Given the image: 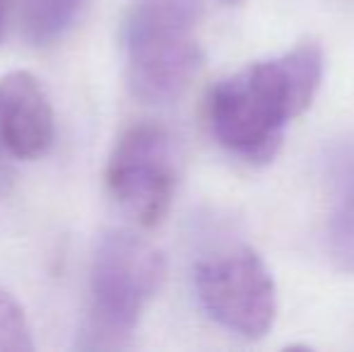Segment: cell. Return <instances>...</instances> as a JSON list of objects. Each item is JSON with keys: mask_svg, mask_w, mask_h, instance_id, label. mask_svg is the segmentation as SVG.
<instances>
[{"mask_svg": "<svg viewBox=\"0 0 354 352\" xmlns=\"http://www.w3.org/2000/svg\"><path fill=\"white\" fill-rule=\"evenodd\" d=\"M321 80L323 51L313 41L232 73L207 94L214 140L248 165H268L289 123L311 106Z\"/></svg>", "mask_w": 354, "mask_h": 352, "instance_id": "6da1fadb", "label": "cell"}, {"mask_svg": "<svg viewBox=\"0 0 354 352\" xmlns=\"http://www.w3.org/2000/svg\"><path fill=\"white\" fill-rule=\"evenodd\" d=\"M167 277L164 254L147 239L126 230L99 237L89 268V309L77 333L80 350H123L145 306Z\"/></svg>", "mask_w": 354, "mask_h": 352, "instance_id": "7a4b0ae2", "label": "cell"}, {"mask_svg": "<svg viewBox=\"0 0 354 352\" xmlns=\"http://www.w3.org/2000/svg\"><path fill=\"white\" fill-rule=\"evenodd\" d=\"M203 0H133L123 22L126 80L145 104H171L201 71Z\"/></svg>", "mask_w": 354, "mask_h": 352, "instance_id": "3957f363", "label": "cell"}, {"mask_svg": "<svg viewBox=\"0 0 354 352\" xmlns=\"http://www.w3.org/2000/svg\"><path fill=\"white\" fill-rule=\"evenodd\" d=\"M193 285L205 314L241 338L258 340L275 324V282L251 246L229 244L203 256Z\"/></svg>", "mask_w": 354, "mask_h": 352, "instance_id": "277c9868", "label": "cell"}, {"mask_svg": "<svg viewBox=\"0 0 354 352\" xmlns=\"http://www.w3.org/2000/svg\"><path fill=\"white\" fill-rule=\"evenodd\" d=\"M106 186L138 225L157 227L176 191V155L167 128L149 121L126 128L109 157Z\"/></svg>", "mask_w": 354, "mask_h": 352, "instance_id": "5b68a950", "label": "cell"}, {"mask_svg": "<svg viewBox=\"0 0 354 352\" xmlns=\"http://www.w3.org/2000/svg\"><path fill=\"white\" fill-rule=\"evenodd\" d=\"M53 109L41 82L27 71L0 77V140L17 160H39L53 145Z\"/></svg>", "mask_w": 354, "mask_h": 352, "instance_id": "8992f818", "label": "cell"}, {"mask_svg": "<svg viewBox=\"0 0 354 352\" xmlns=\"http://www.w3.org/2000/svg\"><path fill=\"white\" fill-rule=\"evenodd\" d=\"M328 249L342 270H354V145L337 147L328 157Z\"/></svg>", "mask_w": 354, "mask_h": 352, "instance_id": "52a82bcc", "label": "cell"}, {"mask_svg": "<svg viewBox=\"0 0 354 352\" xmlns=\"http://www.w3.org/2000/svg\"><path fill=\"white\" fill-rule=\"evenodd\" d=\"M87 0H22V29L34 46L58 41L82 15Z\"/></svg>", "mask_w": 354, "mask_h": 352, "instance_id": "ba28073f", "label": "cell"}, {"mask_svg": "<svg viewBox=\"0 0 354 352\" xmlns=\"http://www.w3.org/2000/svg\"><path fill=\"white\" fill-rule=\"evenodd\" d=\"M34 350L32 328L24 309L0 290V352H27Z\"/></svg>", "mask_w": 354, "mask_h": 352, "instance_id": "9c48e42d", "label": "cell"}, {"mask_svg": "<svg viewBox=\"0 0 354 352\" xmlns=\"http://www.w3.org/2000/svg\"><path fill=\"white\" fill-rule=\"evenodd\" d=\"M10 152L5 150L3 140H0V198L8 196V191L12 188V181H15V172H12V165L8 160Z\"/></svg>", "mask_w": 354, "mask_h": 352, "instance_id": "30bf717a", "label": "cell"}, {"mask_svg": "<svg viewBox=\"0 0 354 352\" xmlns=\"http://www.w3.org/2000/svg\"><path fill=\"white\" fill-rule=\"evenodd\" d=\"M8 12H10V0H0V39L5 37V27H8Z\"/></svg>", "mask_w": 354, "mask_h": 352, "instance_id": "8fae6325", "label": "cell"}, {"mask_svg": "<svg viewBox=\"0 0 354 352\" xmlns=\"http://www.w3.org/2000/svg\"><path fill=\"white\" fill-rule=\"evenodd\" d=\"M224 3H229V5H239V3H243V0H224Z\"/></svg>", "mask_w": 354, "mask_h": 352, "instance_id": "7c38bea8", "label": "cell"}]
</instances>
